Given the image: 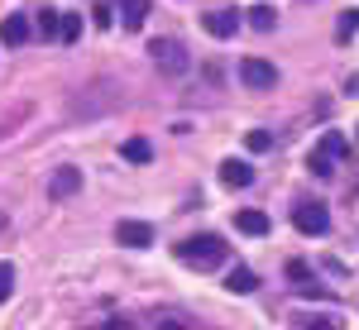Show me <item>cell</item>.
Masks as SVG:
<instances>
[{"mask_svg": "<svg viewBox=\"0 0 359 330\" xmlns=\"http://www.w3.org/2000/svg\"><path fill=\"white\" fill-rule=\"evenodd\" d=\"M355 139H359V125H355Z\"/></svg>", "mask_w": 359, "mask_h": 330, "instance_id": "cell-26", "label": "cell"}, {"mask_svg": "<svg viewBox=\"0 0 359 330\" xmlns=\"http://www.w3.org/2000/svg\"><path fill=\"white\" fill-rule=\"evenodd\" d=\"M225 287H230V292H240V297H249V292L259 287V273H254V268H245V263H235V268L225 273Z\"/></svg>", "mask_w": 359, "mask_h": 330, "instance_id": "cell-10", "label": "cell"}, {"mask_svg": "<svg viewBox=\"0 0 359 330\" xmlns=\"http://www.w3.org/2000/svg\"><path fill=\"white\" fill-rule=\"evenodd\" d=\"M62 39H82V15H62Z\"/></svg>", "mask_w": 359, "mask_h": 330, "instance_id": "cell-22", "label": "cell"}, {"mask_svg": "<svg viewBox=\"0 0 359 330\" xmlns=\"http://www.w3.org/2000/svg\"><path fill=\"white\" fill-rule=\"evenodd\" d=\"M91 20H96V29H111V5H96V10H91Z\"/></svg>", "mask_w": 359, "mask_h": 330, "instance_id": "cell-23", "label": "cell"}, {"mask_svg": "<svg viewBox=\"0 0 359 330\" xmlns=\"http://www.w3.org/2000/svg\"><path fill=\"white\" fill-rule=\"evenodd\" d=\"M306 330H340V326H335V321H311Z\"/></svg>", "mask_w": 359, "mask_h": 330, "instance_id": "cell-24", "label": "cell"}, {"mask_svg": "<svg viewBox=\"0 0 359 330\" xmlns=\"http://www.w3.org/2000/svg\"><path fill=\"white\" fill-rule=\"evenodd\" d=\"M240 82H245L249 91H269V86L278 82V67L264 62V57H245V62H240Z\"/></svg>", "mask_w": 359, "mask_h": 330, "instance_id": "cell-4", "label": "cell"}, {"mask_svg": "<svg viewBox=\"0 0 359 330\" xmlns=\"http://www.w3.org/2000/svg\"><path fill=\"white\" fill-rule=\"evenodd\" d=\"M287 277H292V282H297L302 292H311V282H306V263H302V259H292V263H287Z\"/></svg>", "mask_w": 359, "mask_h": 330, "instance_id": "cell-20", "label": "cell"}, {"mask_svg": "<svg viewBox=\"0 0 359 330\" xmlns=\"http://www.w3.org/2000/svg\"><path fill=\"white\" fill-rule=\"evenodd\" d=\"M306 167H311V172H316V177L326 182V177H331V172H335V158H326L321 149H311V158H306Z\"/></svg>", "mask_w": 359, "mask_h": 330, "instance_id": "cell-18", "label": "cell"}, {"mask_svg": "<svg viewBox=\"0 0 359 330\" xmlns=\"http://www.w3.org/2000/svg\"><path fill=\"white\" fill-rule=\"evenodd\" d=\"M39 34L43 39H62V10H43L39 15Z\"/></svg>", "mask_w": 359, "mask_h": 330, "instance_id": "cell-15", "label": "cell"}, {"mask_svg": "<svg viewBox=\"0 0 359 330\" xmlns=\"http://www.w3.org/2000/svg\"><path fill=\"white\" fill-rule=\"evenodd\" d=\"M10 292H15V268L0 263V302H10Z\"/></svg>", "mask_w": 359, "mask_h": 330, "instance_id": "cell-21", "label": "cell"}, {"mask_svg": "<svg viewBox=\"0 0 359 330\" xmlns=\"http://www.w3.org/2000/svg\"><path fill=\"white\" fill-rule=\"evenodd\" d=\"M115 240L125 249H149L154 245V225H149V220H120V225H115Z\"/></svg>", "mask_w": 359, "mask_h": 330, "instance_id": "cell-5", "label": "cell"}, {"mask_svg": "<svg viewBox=\"0 0 359 330\" xmlns=\"http://www.w3.org/2000/svg\"><path fill=\"white\" fill-rule=\"evenodd\" d=\"M120 158H125V163H149L154 149H149V139H125V144H120Z\"/></svg>", "mask_w": 359, "mask_h": 330, "instance_id": "cell-12", "label": "cell"}, {"mask_svg": "<svg viewBox=\"0 0 359 330\" xmlns=\"http://www.w3.org/2000/svg\"><path fill=\"white\" fill-rule=\"evenodd\" d=\"M149 20V0H125V29H144Z\"/></svg>", "mask_w": 359, "mask_h": 330, "instance_id": "cell-14", "label": "cell"}, {"mask_svg": "<svg viewBox=\"0 0 359 330\" xmlns=\"http://www.w3.org/2000/svg\"><path fill=\"white\" fill-rule=\"evenodd\" d=\"M249 25L259 29V34H269V29L278 25V15H273V5H254V10H249Z\"/></svg>", "mask_w": 359, "mask_h": 330, "instance_id": "cell-17", "label": "cell"}, {"mask_svg": "<svg viewBox=\"0 0 359 330\" xmlns=\"http://www.w3.org/2000/svg\"><path fill=\"white\" fill-rule=\"evenodd\" d=\"M201 29H206L211 39H235L240 15H235V10H211V15H201Z\"/></svg>", "mask_w": 359, "mask_h": 330, "instance_id": "cell-7", "label": "cell"}, {"mask_svg": "<svg viewBox=\"0 0 359 330\" xmlns=\"http://www.w3.org/2000/svg\"><path fill=\"white\" fill-rule=\"evenodd\" d=\"M316 149H321V153H326V158H340V153H345V149H350V144H345V135H340V130H326V135H321V144H316Z\"/></svg>", "mask_w": 359, "mask_h": 330, "instance_id": "cell-16", "label": "cell"}, {"mask_svg": "<svg viewBox=\"0 0 359 330\" xmlns=\"http://www.w3.org/2000/svg\"><path fill=\"white\" fill-rule=\"evenodd\" d=\"M245 144H249V153H269V149H273V135H269V130H249Z\"/></svg>", "mask_w": 359, "mask_h": 330, "instance_id": "cell-19", "label": "cell"}, {"mask_svg": "<svg viewBox=\"0 0 359 330\" xmlns=\"http://www.w3.org/2000/svg\"><path fill=\"white\" fill-rule=\"evenodd\" d=\"M149 53H154V67H158L163 77H187V72H192V53H187L177 39H154Z\"/></svg>", "mask_w": 359, "mask_h": 330, "instance_id": "cell-2", "label": "cell"}, {"mask_svg": "<svg viewBox=\"0 0 359 330\" xmlns=\"http://www.w3.org/2000/svg\"><path fill=\"white\" fill-rule=\"evenodd\" d=\"M225 240L221 235H196V240H182L177 245V259L182 263H192V268H216V263H225Z\"/></svg>", "mask_w": 359, "mask_h": 330, "instance_id": "cell-1", "label": "cell"}, {"mask_svg": "<svg viewBox=\"0 0 359 330\" xmlns=\"http://www.w3.org/2000/svg\"><path fill=\"white\" fill-rule=\"evenodd\" d=\"M221 182L240 192V187H249V182H254V167H249L245 158H225V163H221Z\"/></svg>", "mask_w": 359, "mask_h": 330, "instance_id": "cell-8", "label": "cell"}, {"mask_svg": "<svg viewBox=\"0 0 359 330\" xmlns=\"http://www.w3.org/2000/svg\"><path fill=\"white\" fill-rule=\"evenodd\" d=\"M355 34H359V10L350 5V10H345V15L335 20V43H350Z\"/></svg>", "mask_w": 359, "mask_h": 330, "instance_id": "cell-13", "label": "cell"}, {"mask_svg": "<svg viewBox=\"0 0 359 330\" xmlns=\"http://www.w3.org/2000/svg\"><path fill=\"white\" fill-rule=\"evenodd\" d=\"M292 225H297L302 235H326V230H331V216H326L321 201H302V206H292Z\"/></svg>", "mask_w": 359, "mask_h": 330, "instance_id": "cell-3", "label": "cell"}, {"mask_svg": "<svg viewBox=\"0 0 359 330\" xmlns=\"http://www.w3.org/2000/svg\"><path fill=\"white\" fill-rule=\"evenodd\" d=\"M29 34H34V29H29V15H5V20H0V39H5L10 48H20Z\"/></svg>", "mask_w": 359, "mask_h": 330, "instance_id": "cell-9", "label": "cell"}, {"mask_svg": "<svg viewBox=\"0 0 359 330\" xmlns=\"http://www.w3.org/2000/svg\"><path fill=\"white\" fill-rule=\"evenodd\" d=\"M235 225H240V235H254V240H259V235H269V216H264V211H240Z\"/></svg>", "mask_w": 359, "mask_h": 330, "instance_id": "cell-11", "label": "cell"}, {"mask_svg": "<svg viewBox=\"0 0 359 330\" xmlns=\"http://www.w3.org/2000/svg\"><path fill=\"white\" fill-rule=\"evenodd\" d=\"M82 192V167H53V177H48V196L53 201H67V196Z\"/></svg>", "mask_w": 359, "mask_h": 330, "instance_id": "cell-6", "label": "cell"}, {"mask_svg": "<svg viewBox=\"0 0 359 330\" xmlns=\"http://www.w3.org/2000/svg\"><path fill=\"white\" fill-rule=\"evenodd\" d=\"M96 330H120V321H111V326H96Z\"/></svg>", "mask_w": 359, "mask_h": 330, "instance_id": "cell-25", "label": "cell"}]
</instances>
